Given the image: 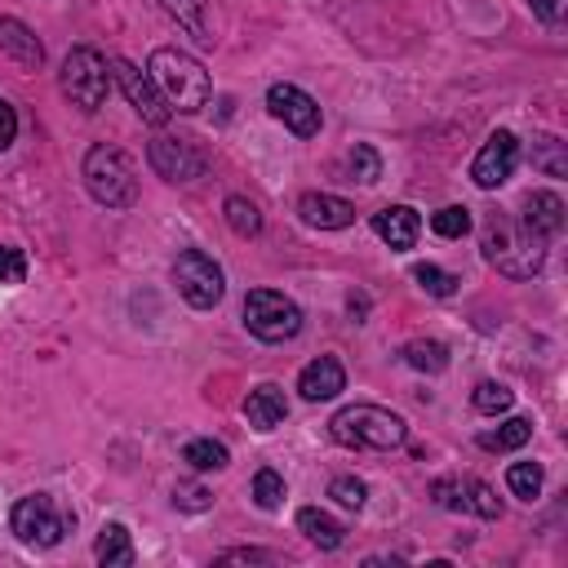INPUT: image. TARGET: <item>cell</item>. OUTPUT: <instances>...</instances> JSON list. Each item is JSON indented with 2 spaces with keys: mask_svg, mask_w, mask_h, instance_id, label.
Here are the masks:
<instances>
[{
  "mask_svg": "<svg viewBox=\"0 0 568 568\" xmlns=\"http://www.w3.org/2000/svg\"><path fill=\"white\" fill-rule=\"evenodd\" d=\"M485 262L506 280H533L546 267V241L515 218H493L480 235Z\"/></svg>",
  "mask_w": 568,
  "mask_h": 568,
  "instance_id": "obj_1",
  "label": "cell"
},
{
  "mask_svg": "<svg viewBox=\"0 0 568 568\" xmlns=\"http://www.w3.org/2000/svg\"><path fill=\"white\" fill-rule=\"evenodd\" d=\"M328 436L343 449H364V453H391L409 440V422L383 404H347L328 417Z\"/></svg>",
  "mask_w": 568,
  "mask_h": 568,
  "instance_id": "obj_2",
  "label": "cell"
},
{
  "mask_svg": "<svg viewBox=\"0 0 568 568\" xmlns=\"http://www.w3.org/2000/svg\"><path fill=\"white\" fill-rule=\"evenodd\" d=\"M147 76H152L156 89L165 93V103H169L173 112H182V116L201 112V107L209 103V93H214L209 72H205L192 54H182V50H156L152 63H147Z\"/></svg>",
  "mask_w": 568,
  "mask_h": 568,
  "instance_id": "obj_3",
  "label": "cell"
},
{
  "mask_svg": "<svg viewBox=\"0 0 568 568\" xmlns=\"http://www.w3.org/2000/svg\"><path fill=\"white\" fill-rule=\"evenodd\" d=\"M80 178H85V192L107 209H133L138 205V169L120 147H107V142L89 147Z\"/></svg>",
  "mask_w": 568,
  "mask_h": 568,
  "instance_id": "obj_4",
  "label": "cell"
},
{
  "mask_svg": "<svg viewBox=\"0 0 568 568\" xmlns=\"http://www.w3.org/2000/svg\"><path fill=\"white\" fill-rule=\"evenodd\" d=\"M76 529V511H67L50 493H27L10 511V533L31 551H54Z\"/></svg>",
  "mask_w": 568,
  "mask_h": 568,
  "instance_id": "obj_5",
  "label": "cell"
},
{
  "mask_svg": "<svg viewBox=\"0 0 568 568\" xmlns=\"http://www.w3.org/2000/svg\"><path fill=\"white\" fill-rule=\"evenodd\" d=\"M59 85L80 112H99L112 93V63L99 50H89V44H76V50L63 59Z\"/></svg>",
  "mask_w": 568,
  "mask_h": 568,
  "instance_id": "obj_6",
  "label": "cell"
},
{
  "mask_svg": "<svg viewBox=\"0 0 568 568\" xmlns=\"http://www.w3.org/2000/svg\"><path fill=\"white\" fill-rule=\"evenodd\" d=\"M245 328L258 343H294L302 334V307L275 289H249L245 298Z\"/></svg>",
  "mask_w": 568,
  "mask_h": 568,
  "instance_id": "obj_7",
  "label": "cell"
},
{
  "mask_svg": "<svg viewBox=\"0 0 568 568\" xmlns=\"http://www.w3.org/2000/svg\"><path fill=\"white\" fill-rule=\"evenodd\" d=\"M173 284H178L182 302L196 311H214L227 298V271L205 249H182L173 258Z\"/></svg>",
  "mask_w": 568,
  "mask_h": 568,
  "instance_id": "obj_8",
  "label": "cell"
},
{
  "mask_svg": "<svg viewBox=\"0 0 568 568\" xmlns=\"http://www.w3.org/2000/svg\"><path fill=\"white\" fill-rule=\"evenodd\" d=\"M112 63V80L125 89V99H129V107L147 120V125H169L173 120V107L165 103V93L156 89V80L147 76V72H138L129 59H107Z\"/></svg>",
  "mask_w": 568,
  "mask_h": 568,
  "instance_id": "obj_9",
  "label": "cell"
},
{
  "mask_svg": "<svg viewBox=\"0 0 568 568\" xmlns=\"http://www.w3.org/2000/svg\"><path fill=\"white\" fill-rule=\"evenodd\" d=\"M147 165H152L165 182H196V178L209 169L205 152L196 147L192 138H169V133L152 138V147H147Z\"/></svg>",
  "mask_w": 568,
  "mask_h": 568,
  "instance_id": "obj_10",
  "label": "cell"
},
{
  "mask_svg": "<svg viewBox=\"0 0 568 568\" xmlns=\"http://www.w3.org/2000/svg\"><path fill=\"white\" fill-rule=\"evenodd\" d=\"M267 112L289 133H298V138H315L320 125H324L320 103L311 99L307 89H298V85H271L267 89Z\"/></svg>",
  "mask_w": 568,
  "mask_h": 568,
  "instance_id": "obj_11",
  "label": "cell"
},
{
  "mask_svg": "<svg viewBox=\"0 0 568 568\" xmlns=\"http://www.w3.org/2000/svg\"><path fill=\"white\" fill-rule=\"evenodd\" d=\"M515 165H519V138L511 129H498V133H489L480 156L470 160V182H476L480 192H498V186L515 173Z\"/></svg>",
  "mask_w": 568,
  "mask_h": 568,
  "instance_id": "obj_12",
  "label": "cell"
},
{
  "mask_svg": "<svg viewBox=\"0 0 568 568\" xmlns=\"http://www.w3.org/2000/svg\"><path fill=\"white\" fill-rule=\"evenodd\" d=\"M298 391H302L307 404L338 400V396L347 391V369H343V360H334V356L311 360V364L298 373Z\"/></svg>",
  "mask_w": 568,
  "mask_h": 568,
  "instance_id": "obj_13",
  "label": "cell"
},
{
  "mask_svg": "<svg viewBox=\"0 0 568 568\" xmlns=\"http://www.w3.org/2000/svg\"><path fill=\"white\" fill-rule=\"evenodd\" d=\"M373 235L383 245H391L396 254L413 249L417 245V235H422V218L413 205H387V209H377L373 214Z\"/></svg>",
  "mask_w": 568,
  "mask_h": 568,
  "instance_id": "obj_14",
  "label": "cell"
},
{
  "mask_svg": "<svg viewBox=\"0 0 568 568\" xmlns=\"http://www.w3.org/2000/svg\"><path fill=\"white\" fill-rule=\"evenodd\" d=\"M298 218L315 231H343L356 222V205L343 201V196H328V192H307L298 201Z\"/></svg>",
  "mask_w": 568,
  "mask_h": 568,
  "instance_id": "obj_15",
  "label": "cell"
},
{
  "mask_svg": "<svg viewBox=\"0 0 568 568\" xmlns=\"http://www.w3.org/2000/svg\"><path fill=\"white\" fill-rule=\"evenodd\" d=\"M245 417H249L254 431H275V426H280L284 417H289V400H284V391H280L275 383H262V387L249 391V400H245Z\"/></svg>",
  "mask_w": 568,
  "mask_h": 568,
  "instance_id": "obj_16",
  "label": "cell"
},
{
  "mask_svg": "<svg viewBox=\"0 0 568 568\" xmlns=\"http://www.w3.org/2000/svg\"><path fill=\"white\" fill-rule=\"evenodd\" d=\"M0 54H10L23 67H40L44 63V44L36 40V31L23 18H0Z\"/></svg>",
  "mask_w": 568,
  "mask_h": 568,
  "instance_id": "obj_17",
  "label": "cell"
},
{
  "mask_svg": "<svg viewBox=\"0 0 568 568\" xmlns=\"http://www.w3.org/2000/svg\"><path fill=\"white\" fill-rule=\"evenodd\" d=\"M525 222L529 231H538L542 241H555V235L564 231V201L555 192H529L525 196Z\"/></svg>",
  "mask_w": 568,
  "mask_h": 568,
  "instance_id": "obj_18",
  "label": "cell"
},
{
  "mask_svg": "<svg viewBox=\"0 0 568 568\" xmlns=\"http://www.w3.org/2000/svg\"><path fill=\"white\" fill-rule=\"evenodd\" d=\"M298 533H302L311 546H320V551H338V546L347 542V529H343L328 511H320V506H302V511H298Z\"/></svg>",
  "mask_w": 568,
  "mask_h": 568,
  "instance_id": "obj_19",
  "label": "cell"
},
{
  "mask_svg": "<svg viewBox=\"0 0 568 568\" xmlns=\"http://www.w3.org/2000/svg\"><path fill=\"white\" fill-rule=\"evenodd\" d=\"M93 559H99L103 568H129L133 564V538L125 525H103L99 529V542H93Z\"/></svg>",
  "mask_w": 568,
  "mask_h": 568,
  "instance_id": "obj_20",
  "label": "cell"
},
{
  "mask_svg": "<svg viewBox=\"0 0 568 568\" xmlns=\"http://www.w3.org/2000/svg\"><path fill=\"white\" fill-rule=\"evenodd\" d=\"M160 10H165L186 36H196L201 44H214L209 18H205V0H160Z\"/></svg>",
  "mask_w": 568,
  "mask_h": 568,
  "instance_id": "obj_21",
  "label": "cell"
},
{
  "mask_svg": "<svg viewBox=\"0 0 568 568\" xmlns=\"http://www.w3.org/2000/svg\"><path fill=\"white\" fill-rule=\"evenodd\" d=\"M529 440H533V422L529 417H511V422L498 426V431L480 436V449L485 453H515V449H525Z\"/></svg>",
  "mask_w": 568,
  "mask_h": 568,
  "instance_id": "obj_22",
  "label": "cell"
},
{
  "mask_svg": "<svg viewBox=\"0 0 568 568\" xmlns=\"http://www.w3.org/2000/svg\"><path fill=\"white\" fill-rule=\"evenodd\" d=\"M404 364L417 369V373H444L449 369V347L436 343V338H413L404 347Z\"/></svg>",
  "mask_w": 568,
  "mask_h": 568,
  "instance_id": "obj_23",
  "label": "cell"
},
{
  "mask_svg": "<svg viewBox=\"0 0 568 568\" xmlns=\"http://www.w3.org/2000/svg\"><path fill=\"white\" fill-rule=\"evenodd\" d=\"M542 485H546L542 462H511V470H506V489H511L519 502L542 498Z\"/></svg>",
  "mask_w": 568,
  "mask_h": 568,
  "instance_id": "obj_24",
  "label": "cell"
},
{
  "mask_svg": "<svg viewBox=\"0 0 568 568\" xmlns=\"http://www.w3.org/2000/svg\"><path fill=\"white\" fill-rule=\"evenodd\" d=\"M182 462L192 470H227L231 466V449L222 440H192L182 449Z\"/></svg>",
  "mask_w": 568,
  "mask_h": 568,
  "instance_id": "obj_25",
  "label": "cell"
},
{
  "mask_svg": "<svg viewBox=\"0 0 568 568\" xmlns=\"http://www.w3.org/2000/svg\"><path fill=\"white\" fill-rule=\"evenodd\" d=\"M533 169H542L546 178H568V152L559 138H551V133L533 138Z\"/></svg>",
  "mask_w": 568,
  "mask_h": 568,
  "instance_id": "obj_26",
  "label": "cell"
},
{
  "mask_svg": "<svg viewBox=\"0 0 568 568\" xmlns=\"http://www.w3.org/2000/svg\"><path fill=\"white\" fill-rule=\"evenodd\" d=\"M222 214H227V227H231L235 235H241V241H249V235L262 231V214H258V205L245 201V196H227Z\"/></svg>",
  "mask_w": 568,
  "mask_h": 568,
  "instance_id": "obj_27",
  "label": "cell"
},
{
  "mask_svg": "<svg viewBox=\"0 0 568 568\" xmlns=\"http://www.w3.org/2000/svg\"><path fill=\"white\" fill-rule=\"evenodd\" d=\"M347 173H351V182L373 186L377 178H383V156H377V147H369V142H356V147L347 152Z\"/></svg>",
  "mask_w": 568,
  "mask_h": 568,
  "instance_id": "obj_28",
  "label": "cell"
},
{
  "mask_svg": "<svg viewBox=\"0 0 568 568\" xmlns=\"http://www.w3.org/2000/svg\"><path fill=\"white\" fill-rule=\"evenodd\" d=\"M470 227H476V218H470L466 205H444V209L431 214V231L440 235V241H462Z\"/></svg>",
  "mask_w": 568,
  "mask_h": 568,
  "instance_id": "obj_29",
  "label": "cell"
},
{
  "mask_svg": "<svg viewBox=\"0 0 568 568\" xmlns=\"http://www.w3.org/2000/svg\"><path fill=\"white\" fill-rule=\"evenodd\" d=\"M470 404H476V413H485V417H498V413H511L515 391L502 387V383H480L476 391H470Z\"/></svg>",
  "mask_w": 568,
  "mask_h": 568,
  "instance_id": "obj_30",
  "label": "cell"
},
{
  "mask_svg": "<svg viewBox=\"0 0 568 568\" xmlns=\"http://www.w3.org/2000/svg\"><path fill=\"white\" fill-rule=\"evenodd\" d=\"M413 280H417L431 298H449V294L457 289V275L444 271V267H436V262H417V267H413Z\"/></svg>",
  "mask_w": 568,
  "mask_h": 568,
  "instance_id": "obj_31",
  "label": "cell"
},
{
  "mask_svg": "<svg viewBox=\"0 0 568 568\" xmlns=\"http://www.w3.org/2000/svg\"><path fill=\"white\" fill-rule=\"evenodd\" d=\"M466 485V511H476L480 519H502V498L485 480H462Z\"/></svg>",
  "mask_w": 568,
  "mask_h": 568,
  "instance_id": "obj_32",
  "label": "cell"
},
{
  "mask_svg": "<svg viewBox=\"0 0 568 568\" xmlns=\"http://www.w3.org/2000/svg\"><path fill=\"white\" fill-rule=\"evenodd\" d=\"M254 502H258L262 511H280V506H284V480H280V470H271V466L258 470V476H254Z\"/></svg>",
  "mask_w": 568,
  "mask_h": 568,
  "instance_id": "obj_33",
  "label": "cell"
},
{
  "mask_svg": "<svg viewBox=\"0 0 568 568\" xmlns=\"http://www.w3.org/2000/svg\"><path fill=\"white\" fill-rule=\"evenodd\" d=\"M173 506H178V511L201 515V511L214 506V493H209L205 485H196V480H178V489H173Z\"/></svg>",
  "mask_w": 568,
  "mask_h": 568,
  "instance_id": "obj_34",
  "label": "cell"
},
{
  "mask_svg": "<svg viewBox=\"0 0 568 568\" xmlns=\"http://www.w3.org/2000/svg\"><path fill=\"white\" fill-rule=\"evenodd\" d=\"M328 498H334L338 506H347V511H360L369 502V485L356 480V476H338L334 485H328Z\"/></svg>",
  "mask_w": 568,
  "mask_h": 568,
  "instance_id": "obj_35",
  "label": "cell"
},
{
  "mask_svg": "<svg viewBox=\"0 0 568 568\" xmlns=\"http://www.w3.org/2000/svg\"><path fill=\"white\" fill-rule=\"evenodd\" d=\"M27 280V254L14 245H0V284H23Z\"/></svg>",
  "mask_w": 568,
  "mask_h": 568,
  "instance_id": "obj_36",
  "label": "cell"
},
{
  "mask_svg": "<svg viewBox=\"0 0 568 568\" xmlns=\"http://www.w3.org/2000/svg\"><path fill=\"white\" fill-rule=\"evenodd\" d=\"M431 498H436L444 511H466V485H462V480H436V485H431Z\"/></svg>",
  "mask_w": 568,
  "mask_h": 568,
  "instance_id": "obj_37",
  "label": "cell"
},
{
  "mask_svg": "<svg viewBox=\"0 0 568 568\" xmlns=\"http://www.w3.org/2000/svg\"><path fill=\"white\" fill-rule=\"evenodd\" d=\"M280 555L275 551H262V546H235V551H222L218 564H275Z\"/></svg>",
  "mask_w": 568,
  "mask_h": 568,
  "instance_id": "obj_38",
  "label": "cell"
},
{
  "mask_svg": "<svg viewBox=\"0 0 568 568\" xmlns=\"http://www.w3.org/2000/svg\"><path fill=\"white\" fill-rule=\"evenodd\" d=\"M529 10L538 14V23L559 27V23H564V10H568V0H529Z\"/></svg>",
  "mask_w": 568,
  "mask_h": 568,
  "instance_id": "obj_39",
  "label": "cell"
},
{
  "mask_svg": "<svg viewBox=\"0 0 568 568\" xmlns=\"http://www.w3.org/2000/svg\"><path fill=\"white\" fill-rule=\"evenodd\" d=\"M14 138H18V112H14V103L0 99V152L14 147Z\"/></svg>",
  "mask_w": 568,
  "mask_h": 568,
  "instance_id": "obj_40",
  "label": "cell"
}]
</instances>
